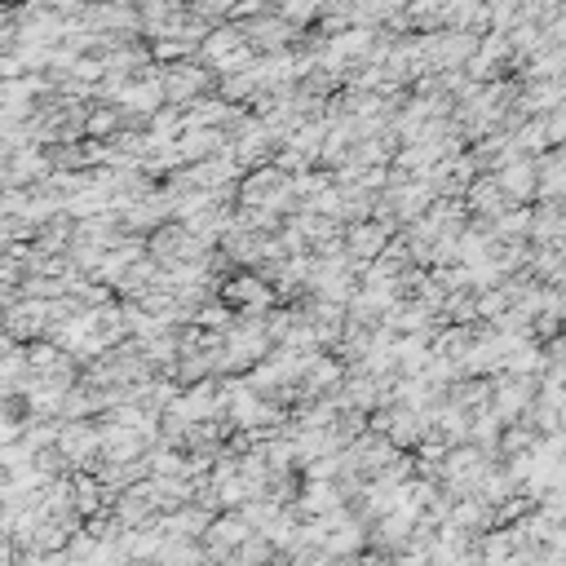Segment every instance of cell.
I'll return each instance as SVG.
<instances>
[{"label":"cell","mask_w":566,"mask_h":566,"mask_svg":"<svg viewBox=\"0 0 566 566\" xmlns=\"http://www.w3.org/2000/svg\"><path fill=\"white\" fill-rule=\"evenodd\" d=\"M10 345H14V341H10V336H5V332H0V354H5V349H10Z\"/></svg>","instance_id":"9c48e42d"},{"label":"cell","mask_w":566,"mask_h":566,"mask_svg":"<svg viewBox=\"0 0 566 566\" xmlns=\"http://www.w3.org/2000/svg\"><path fill=\"white\" fill-rule=\"evenodd\" d=\"M293 509H297V518H328V514L345 509V501H341V491H336L332 482H306V487L297 491Z\"/></svg>","instance_id":"5b68a950"},{"label":"cell","mask_w":566,"mask_h":566,"mask_svg":"<svg viewBox=\"0 0 566 566\" xmlns=\"http://www.w3.org/2000/svg\"><path fill=\"white\" fill-rule=\"evenodd\" d=\"M120 128H124V120H120L115 107L102 102V107H89V111H85V137H89V142H111Z\"/></svg>","instance_id":"ba28073f"},{"label":"cell","mask_w":566,"mask_h":566,"mask_svg":"<svg viewBox=\"0 0 566 566\" xmlns=\"http://www.w3.org/2000/svg\"><path fill=\"white\" fill-rule=\"evenodd\" d=\"M491 182L501 186L509 195V204H518V208H527L536 199V164L531 160H505L491 173Z\"/></svg>","instance_id":"277c9868"},{"label":"cell","mask_w":566,"mask_h":566,"mask_svg":"<svg viewBox=\"0 0 566 566\" xmlns=\"http://www.w3.org/2000/svg\"><path fill=\"white\" fill-rule=\"evenodd\" d=\"M235 49H244V36H239V27H231V23H222V27H208V36L199 40V58L204 62H212V66H218L222 58H231Z\"/></svg>","instance_id":"8992f818"},{"label":"cell","mask_w":566,"mask_h":566,"mask_svg":"<svg viewBox=\"0 0 566 566\" xmlns=\"http://www.w3.org/2000/svg\"><path fill=\"white\" fill-rule=\"evenodd\" d=\"M212 85V71L199 66L195 58L186 62H173V66H160V89H164V107H186L195 102L204 89Z\"/></svg>","instance_id":"6da1fadb"},{"label":"cell","mask_w":566,"mask_h":566,"mask_svg":"<svg viewBox=\"0 0 566 566\" xmlns=\"http://www.w3.org/2000/svg\"><path fill=\"white\" fill-rule=\"evenodd\" d=\"M151 566H208L199 540H164Z\"/></svg>","instance_id":"52a82bcc"},{"label":"cell","mask_w":566,"mask_h":566,"mask_svg":"<svg viewBox=\"0 0 566 566\" xmlns=\"http://www.w3.org/2000/svg\"><path fill=\"white\" fill-rule=\"evenodd\" d=\"M226 147H231V142H226L222 128H182L177 142H173V151H177L182 169L204 164V160H212V156H222Z\"/></svg>","instance_id":"3957f363"},{"label":"cell","mask_w":566,"mask_h":566,"mask_svg":"<svg viewBox=\"0 0 566 566\" xmlns=\"http://www.w3.org/2000/svg\"><path fill=\"white\" fill-rule=\"evenodd\" d=\"M111 518H115L124 531H133V527H151V522L160 518V505H156L151 482H133L128 491H120L115 501H111Z\"/></svg>","instance_id":"7a4b0ae2"}]
</instances>
